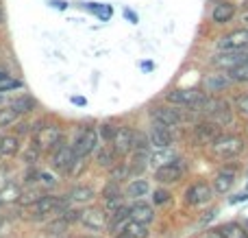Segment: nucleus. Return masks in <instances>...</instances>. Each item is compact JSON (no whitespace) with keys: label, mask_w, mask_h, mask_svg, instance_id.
Listing matches in <instances>:
<instances>
[{"label":"nucleus","mask_w":248,"mask_h":238,"mask_svg":"<svg viewBox=\"0 0 248 238\" xmlns=\"http://www.w3.org/2000/svg\"><path fill=\"white\" fill-rule=\"evenodd\" d=\"M209 149H211V155L218 157V160H233V157H237L244 151V140L240 136L222 134L220 138H216L209 144Z\"/></svg>","instance_id":"f257e3e1"},{"label":"nucleus","mask_w":248,"mask_h":238,"mask_svg":"<svg viewBox=\"0 0 248 238\" xmlns=\"http://www.w3.org/2000/svg\"><path fill=\"white\" fill-rule=\"evenodd\" d=\"M207 99L205 92H201L198 87H185V90H170L166 94V101L176 107H187V109H196L202 101Z\"/></svg>","instance_id":"f03ea898"},{"label":"nucleus","mask_w":248,"mask_h":238,"mask_svg":"<svg viewBox=\"0 0 248 238\" xmlns=\"http://www.w3.org/2000/svg\"><path fill=\"white\" fill-rule=\"evenodd\" d=\"M98 129H94V127H87V129H81L78 131V136L74 138L72 142V149H74V155L78 157V160H87V155H92V153L98 149Z\"/></svg>","instance_id":"7ed1b4c3"},{"label":"nucleus","mask_w":248,"mask_h":238,"mask_svg":"<svg viewBox=\"0 0 248 238\" xmlns=\"http://www.w3.org/2000/svg\"><path fill=\"white\" fill-rule=\"evenodd\" d=\"M61 140H63V134L55 125H46L35 129V147L39 151H50V149L61 147Z\"/></svg>","instance_id":"20e7f679"},{"label":"nucleus","mask_w":248,"mask_h":238,"mask_svg":"<svg viewBox=\"0 0 248 238\" xmlns=\"http://www.w3.org/2000/svg\"><path fill=\"white\" fill-rule=\"evenodd\" d=\"M220 52H242L244 48H248V29H235L231 33L222 35L216 44Z\"/></svg>","instance_id":"39448f33"},{"label":"nucleus","mask_w":248,"mask_h":238,"mask_svg":"<svg viewBox=\"0 0 248 238\" xmlns=\"http://www.w3.org/2000/svg\"><path fill=\"white\" fill-rule=\"evenodd\" d=\"M65 201L59 199V197L55 195H44L39 197V199H35L33 204H31L29 212L35 214V217H46V214H55V212H65Z\"/></svg>","instance_id":"423d86ee"},{"label":"nucleus","mask_w":248,"mask_h":238,"mask_svg":"<svg viewBox=\"0 0 248 238\" xmlns=\"http://www.w3.org/2000/svg\"><path fill=\"white\" fill-rule=\"evenodd\" d=\"M150 118H153V122H161V125L170 127V129L181 125L183 120H187V116H185L181 109L168 107V105H157V107H153L150 109Z\"/></svg>","instance_id":"0eeeda50"},{"label":"nucleus","mask_w":248,"mask_h":238,"mask_svg":"<svg viewBox=\"0 0 248 238\" xmlns=\"http://www.w3.org/2000/svg\"><path fill=\"white\" fill-rule=\"evenodd\" d=\"M214 199V188L207 182H196L185 190V204L187 205H207Z\"/></svg>","instance_id":"6e6552de"},{"label":"nucleus","mask_w":248,"mask_h":238,"mask_svg":"<svg viewBox=\"0 0 248 238\" xmlns=\"http://www.w3.org/2000/svg\"><path fill=\"white\" fill-rule=\"evenodd\" d=\"M74 162H77V155H74V149L72 144H61V147L55 149V153H52V169L59 170L61 175H70L72 173V166Z\"/></svg>","instance_id":"1a4fd4ad"},{"label":"nucleus","mask_w":248,"mask_h":238,"mask_svg":"<svg viewBox=\"0 0 248 238\" xmlns=\"http://www.w3.org/2000/svg\"><path fill=\"white\" fill-rule=\"evenodd\" d=\"M78 221L92 232H100L109 225V214L105 212L103 208H87L81 212V219Z\"/></svg>","instance_id":"9d476101"},{"label":"nucleus","mask_w":248,"mask_h":238,"mask_svg":"<svg viewBox=\"0 0 248 238\" xmlns=\"http://www.w3.org/2000/svg\"><path fill=\"white\" fill-rule=\"evenodd\" d=\"M148 142L153 149H170L172 144V129L161 122H153L148 129Z\"/></svg>","instance_id":"9b49d317"},{"label":"nucleus","mask_w":248,"mask_h":238,"mask_svg":"<svg viewBox=\"0 0 248 238\" xmlns=\"http://www.w3.org/2000/svg\"><path fill=\"white\" fill-rule=\"evenodd\" d=\"M183 173H185L183 160H176V162H172V164L161 166V169L155 170V179H157L159 184H176L183 177Z\"/></svg>","instance_id":"f8f14e48"},{"label":"nucleus","mask_w":248,"mask_h":238,"mask_svg":"<svg viewBox=\"0 0 248 238\" xmlns=\"http://www.w3.org/2000/svg\"><path fill=\"white\" fill-rule=\"evenodd\" d=\"M133 140H135V131L131 127H118V134L111 142V149L118 155H126L133 151Z\"/></svg>","instance_id":"ddd939ff"},{"label":"nucleus","mask_w":248,"mask_h":238,"mask_svg":"<svg viewBox=\"0 0 248 238\" xmlns=\"http://www.w3.org/2000/svg\"><path fill=\"white\" fill-rule=\"evenodd\" d=\"M235 177H237L235 169H231V166L220 169L218 173H216V177H214V184H211L214 192H218V195H227V192L233 188V184H235Z\"/></svg>","instance_id":"4468645a"},{"label":"nucleus","mask_w":248,"mask_h":238,"mask_svg":"<svg viewBox=\"0 0 248 238\" xmlns=\"http://www.w3.org/2000/svg\"><path fill=\"white\" fill-rule=\"evenodd\" d=\"M128 212H131V221H137L141 223V225H150V223L155 221V210L150 204H146V201H135V204L128 208Z\"/></svg>","instance_id":"2eb2a0df"},{"label":"nucleus","mask_w":248,"mask_h":238,"mask_svg":"<svg viewBox=\"0 0 248 238\" xmlns=\"http://www.w3.org/2000/svg\"><path fill=\"white\" fill-rule=\"evenodd\" d=\"M194 136H196L198 142L211 144L216 138H220V136H222V131H220L218 122H201V125L194 127Z\"/></svg>","instance_id":"dca6fc26"},{"label":"nucleus","mask_w":248,"mask_h":238,"mask_svg":"<svg viewBox=\"0 0 248 238\" xmlns=\"http://www.w3.org/2000/svg\"><path fill=\"white\" fill-rule=\"evenodd\" d=\"M244 59H248V55L244 52H220V55H216L214 59H211V64L216 66V68H222V70H233L235 66H240Z\"/></svg>","instance_id":"f3484780"},{"label":"nucleus","mask_w":248,"mask_h":238,"mask_svg":"<svg viewBox=\"0 0 248 238\" xmlns=\"http://www.w3.org/2000/svg\"><path fill=\"white\" fill-rule=\"evenodd\" d=\"M231 83L233 81L229 79V74L214 72V74H207V77H205V81H202V87H205V92H211V94H216V92L227 90Z\"/></svg>","instance_id":"a211bd4d"},{"label":"nucleus","mask_w":248,"mask_h":238,"mask_svg":"<svg viewBox=\"0 0 248 238\" xmlns=\"http://www.w3.org/2000/svg\"><path fill=\"white\" fill-rule=\"evenodd\" d=\"M128 221H131V212H128V208L124 205V208H120L118 212H113L111 217H109L107 230L111 232L113 236H118V234H122V232H124V227H126Z\"/></svg>","instance_id":"6ab92c4d"},{"label":"nucleus","mask_w":248,"mask_h":238,"mask_svg":"<svg viewBox=\"0 0 248 238\" xmlns=\"http://www.w3.org/2000/svg\"><path fill=\"white\" fill-rule=\"evenodd\" d=\"M96 164H98L100 169H109V170H111L113 166L118 164V153L113 151L111 147L103 144V147L96 149Z\"/></svg>","instance_id":"aec40b11"},{"label":"nucleus","mask_w":248,"mask_h":238,"mask_svg":"<svg viewBox=\"0 0 248 238\" xmlns=\"http://www.w3.org/2000/svg\"><path fill=\"white\" fill-rule=\"evenodd\" d=\"M176 160H179V157H176V153L172 151V149H155V151L150 153V164L157 166V169L172 164V162H176Z\"/></svg>","instance_id":"412c9836"},{"label":"nucleus","mask_w":248,"mask_h":238,"mask_svg":"<svg viewBox=\"0 0 248 238\" xmlns=\"http://www.w3.org/2000/svg\"><path fill=\"white\" fill-rule=\"evenodd\" d=\"M233 16H235V4H231V2H220V4H216L214 13H211V17H214L216 24H227V22L231 20Z\"/></svg>","instance_id":"4be33fe9"},{"label":"nucleus","mask_w":248,"mask_h":238,"mask_svg":"<svg viewBox=\"0 0 248 238\" xmlns=\"http://www.w3.org/2000/svg\"><path fill=\"white\" fill-rule=\"evenodd\" d=\"M148 192H150V184L146 179H133L126 186V197H131L135 201H141V197H146Z\"/></svg>","instance_id":"5701e85b"},{"label":"nucleus","mask_w":248,"mask_h":238,"mask_svg":"<svg viewBox=\"0 0 248 238\" xmlns=\"http://www.w3.org/2000/svg\"><path fill=\"white\" fill-rule=\"evenodd\" d=\"M216 232H218L220 238H248V232L240 225V223H233V221H231V223H224V225H220Z\"/></svg>","instance_id":"b1692460"},{"label":"nucleus","mask_w":248,"mask_h":238,"mask_svg":"<svg viewBox=\"0 0 248 238\" xmlns=\"http://www.w3.org/2000/svg\"><path fill=\"white\" fill-rule=\"evenodd\" d=\"M17 151H20L17 136H2L0 138V157H13Z\"/></svg>","instance_id":"393cba45"},{"label":"nucleus","mask_w":248,"mask_h":238,"mask_svg":"<svg viewBox=\"0 0 248 238\" xmlns=\"http://www.w3.org/2000/svg\"><path fill=\"white\" fill-rule=\"evenodd\" d=\"M150 155L148 151H133V160L128 162V169H131V175H140L141 170L148 166Z\"/></svg>","instance_id":"a878e982"},{"label":"nucleus","mask_w":248,"mask_h":238,"mask_svg":"<svg viewBox=\"0 0 248 238\" xmlns=\"http://www.w3.org/2000/svg\"><path fill=\"white\" fill-rule=\"evenodd\" d=\"M70 201H74V204H87V201L94 199V190H92L90 186H77L70 190Z\"/></svg>","instance_id":"bb28decb"},{"label":"nucleus","mask_w":248,"mask_h":238,"mask_svg":"<svg viewBox=\"0 0 248 238\" xmlns=\"http://www.w3.org/2000/svg\"><path fill=\"white\" fill-rule=\"evenodd\" d=\"M35 105H37V103H35L33 96H26L24 94V96H17L16 101H11V105H9V107L16 109L17 114H29V112H33V109H35Z\"/></svg>","instance_id":"cd10ccee"},{"label":"nucleus","mask_w":248,"mask_h":238,"mask_svg":"<svg viewBox=\"0 0 248 238\" xmlns=\"http://www.w3.org/2000/svg\"><path fill=\"white\" fill-rule=\"evenodd\" d=\"M124 234H128L131 238H148L150 230H148V225H141L137 221H128L126 227H124Z\"/></svg>","instance_id":"c85d7f7f"},{"label":"nucleus","mask_w":248,"mask_h":238,"mask_svg":"<svg viewBox=\"0 0 248 238\" xmlns=\"http://www.w3.org/2000/svg\"><path fill=\"white\" fill-rule=\"evenodd\" d=\"M229 79L233 83H246L248 81V59H244L240 66H235L233 70H229Z\"/></svg>","instance_id":"c756f323"},{"label":"nucleus","mask_w":248,"mask_h":238,"mask_svg":"<svg viewBox=\"0 0 248 238\" xmlns=\"http://www.w3.org/2000/svg\"><path fill=\"white\" fill-rule=\"evenodd\" d=\"M20 199V188L16 184H7V186L0 190V204H13V201Z\"/></svg>","instance_id":"7c9ffc66"},{"label":"nucleus","mask_w":248,"mask_h":238,"mask_svg":"<svg viewBox=\"0 0 248 238\" xmlns=\"http://www.w3.org/2000/svg\"><path fill=\"white\" fill-rule=\"evenodd\" d=\"M20 118V114L16 112V109H11V107H0V129L2 127H11L13 122Z\"/></svg>","instance_id":"2f4dec72"},{"label":"nucleus","mask_w":248,"mask_h":238,"mask_svg":"<svg viewBox=\"0 0 248 238\" xmlns=\"http://www.w3.org/2000/svg\"><path fill=\"white\" fill-rule=\"evenodd\" d=\"M116 134H118V127L111 125V122H105V125L98 127V138H103V142H107V144L113 142Z\"/></svg>","instance_id":"473e14b6"},{"label":"nucleus","mask_w":248,"mask_h":238,"mask_svg":"<svg viewBox=\"0 0 248 238\" xmlns=\"http://www.w3.org/2000/svg\"><path fill=\"white\" fill-rule=\"evenodd\" d=\"M128 175H131V169H128L126 162H120V164H116V166L111 169V179H113L116 184L122 182V179H126Z\"/></svg>","instance_id":"72a5a7b5"},{"label":"nucleus","mask_w":248,"mask_h":238,"mask_svg":"<svg viewBox=\"0 0 248 238\" xmlns=\"http://www.w3.org/2000/svg\"><path fill=\"white\" fill-rule=\"evenodd\" d=\"M150 142L148 136L141 134V131H135V140H133V151H148Z\"/></svg>","instance_id":"f704fd0d"},{"label":"nucleus","mask_w":248,"mask_h":238,"mask_svg":"<svg viewBox=\"0 0 248 238\" xmlns=\"http://www.w3.org/2000/svg\"><path fill=\"white\" fill-rule=\"evenodd\" d=\"M170 199H172V195H170V190H166V188H157V190L153 192V204L155 205H166Z\"/></svg>","instance_id":"c9c22d12"},{"label":"nucleus","mask_w":248,"mask_h":238,"mask_svg":"<svg viewBox=\"0 0 248 238\" xmlns=\"http://www.w3.org/2000/svg\"><path fill=\"white\" fill-rule=\"evenodd\" d=\"M87 9H90V11H94L96 16L103 17V20H109V17H111V7H105L103 9V7H96V2H92Z\"/></svg>","instance_id":"e433bc0d"},{"label":"nucleus","mask_w":248,"mask_h":238,"mask_svg":"<svg viewBox=\"0 0 248 238\" xmlns=\"http://www.w3.org/2000/svg\"><path fill=\"white\" fill-rule=\"evenodd\" d=\"M37 157H39V149L35 147V144H31V147L26 149V153H24V162H26V164H35V162H37Z\"/></svg>","instance_id":"4c0bfd02"},{"label":"nucleus","mask_w":248,"mask_h":238,"mask_svg":"<svg viewBox=\"0 0 248 238\" xmlns=\"http://www.w3.org/2000/svg\"><path fill=\"white\" fill-rule=\"evenodd\" d=\"M20 87H24V83L17 81V79H11L9 83H2V85H0V94H4V92H9V90H20Z\"/></svg>","instance_id":"58836bf2"},{"label":"nucleus","mask_w":248,"mask_h":238,"mask_svg":"<svg viewBox=\"0 0 248 238\" xmlns=\"http://www.w3.org/2000/svg\"><path fill=\"white\" fill-rule=\"evenodd\" d=\"M235 107L240 109L244 116H248V94H240V96H237V99H235Z\"/></svg>","instance_id":"ea45409f"},{"label":"nucleus","mask_w":248,"mask_h":238,"mask_svg":"<svg viewBox=\"0 0 248 238\" xmlns=\"http://www.w3.org/2000/svg\"><path fill=\"white\" fill-rule=\"evenodd\" d=\"M65 227H68V223H65L63 219H59V221H55L52 225H48V232H50V234H61V230H65Z\"/></svg>","instance_id":"a19ab883"},{"label":"nucleus","mask_w":248,"mask_h":238,"mask_svg":"<svg viewBox=\"0 0 248 238\" xmlns=\"http://www.w3.org/2000/svg\"><path fill=\"white\" fill-rule=\"evenodd\" d=\"M9 81H11V74H7L4 70H0V85H2V83H9Z\"/></svg>","instance_id":"79ce46f5"},{"label":"nucleus","mask_w":248,"mask_h":238,"mask_svg":"<svg viewBox=\"0 0 248 238\" xmlns=\"http://www.w3.org/2000/svg\"><path fill=\"white\" fill-rule=\"evenodd\" d=\"M72 103H74V105H87V101L83 99V96H74V99H72Z\"/></svg>","instance_id":"37998d69"},{"label":"nucleus","mask_w":248,"mask_h":238,"mask_svg":"<svg viewBox=\"0 0 248 238\" xmlns=\"http://www.w3.org/2000/svg\"><path fill=\"white\" fill-rule=\"evenodd\" d=\"M124 16H126L131 22H137V16H135V13H133V11H128V9H126V11H124Z\"/></svg>","instance_id":"c03bdc74"},{"label":"nucleus","mask_w":248,"mask_h":238,"mask_svg":"<svg viewBox=\"0 0 248 238\" xmlns=\"http://www.w3.org/2000/svg\"><path fill=\"white\" fill-rule=\"evenodd\" d=\"M50 4H55V7H59V9H65V2H61V0H50Z\"/></svg>","instance_id":"a18cd8bd"},{"label":"nucleus","mask_w":248,"mask_h":238,"mask_svg":"<svg viewBox=\"0 0 248 238\" xmlns=\"http://www.w3.org/2000/svg\"><path fill=\"white\" fill-rule=\"evenodd\" d=\"M205 238H220V236H218V232H209Z\"/></svg>","instance_id":"49530a36"},{"label":"nucleus","mask_w":248,"mask_h":238,"mask_svg":"<svg viewBox=\"0 0 248 238\" xmlns=\"http://www.w3.org/2000/svg\"><path fill=\"white\" fill-rule=\"evenodd\" d=\"M113 238H131V236H128V234H124V232H122V234H118V236H113Z\"/></svg>","instance_id":"de8ad7c7"},{"label":"nucleus","mask_w":248,"mask_h":238,"mask_svg":"<svg viewBox=\"0 0 248 238\" xmlns=\"http://www.w3.org/2000/svg\"><path fill=\"white\" fill-rule=\"evenodd\" d=\"M2 103H4V94H0V107H2Z\"/></svg>","instance_id":"09e8293b"}]
</instances>
